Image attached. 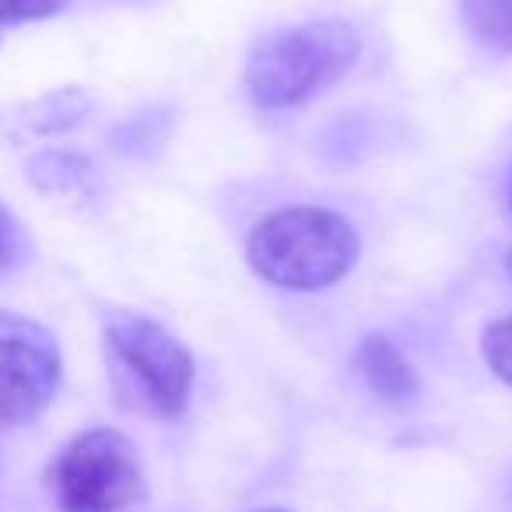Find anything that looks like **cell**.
<instances>
[{"label": "cell", "mask_w": 512, "mask_h": 512, "mask_svg": "<svg viewBox=\"0 0 512 512\" xmlns=\"http://www.w3.org/2000/svg\"><path fill=\"white\" fill-rule=\"evenodd\" d=\"M362 242L348 218L327 207H281L256 221L246 256L256 278L285 292H320L355 267Z\"/></svg>", "instance_id": "1"}, {"label": "cell", "mask_w": 512, "mask_h": 512, "mask_svg": "<svg viewBox=\"0 0 512 512\" xmlns=\"http://www.w3.org/2000/svg\"><path fill=\"white\" fill-rule=\"evenodd\" d=\"M362 39L348 22H306L256 39L246 60L249 99L260 109H292L355 67Z\"/></svg>", "instance_id": "2"}, {"label": "cell", "mask_w": 512, "mask_h": 512, "mask_svg": "<svg viewBox=\"0 0 512 512\" xmlns=\"http://www.w3.org/2000/svg\"><path fill=\"white\" fill-rule=\"evenodd\" d=\"M60 512H127L144 498V470L127 435L88 428L60 449L50 470Z\"/></svg>", "instance_id": "3"}, {"label": "cell", "mask_w": 512, "mask_h": 512, "mask_svg": "<svg viewBox=\"0 0 512 512\" xmlns=\"http://www.w3.org/2000/svg\"><path fill=\"white\" fill-rule=\"evenodd\" d=\"M113 365L127 372L144 407L158 418H183L193 390V358L162 323L141 313H120L106 323Z\"/></svg>", "instance_id": "4"}, {"label": "cell", "mask_w": 512, "mask_h": 512, "mask_svg": "<svg viewBox=\"0 0 512 512\" xmlns=\"http://www.w3.org/2000/svg\"><path fill=\"white\" fill-rule=\"evenodd\" d=\"M60 376L57 337L22 313H0V425L36 421L57 397Z\"/></svg>", "instance_id": "5"}, {"label": "cell", "mask_w": 512, "mask_h": 512, "mask_svg": "<svg viewBox=\"0 0 512 512\" xmlns=\"http://www.w3.org/2000/svg\"><path fill=\"white\" fill-rule=\"evenodd\" d=\"M355 372L365 383V390L376 393L383 404L404 407L414 404L421 393V379L414 372V365L407 362L404 351L386 334L362 337V344L355 351Z\"/></svg>", "instance_id": "6"}, {"label": "cell", "mask_w": 512, "mask_h": 512, "mask_svg": "<svg viewBox=\"0 0 512 512\" xmlns=\"http://www.w3.org/2000/svg\"><path fill=\"white\" fill-rule=\"evenodd\" d=\"M463 25L498 53H512V0H460Z\"/></svg>", "instance_id": "7"}, {"label": "cell", "mask_w": 512, "mask_h": 512, "mask_svg": "<svg viewBox=\"0 0 512 512\" xmlns=\"http://www.w3.org/2000/svg\"><path fill=\"white\" fill-rule=\"evenodd\" d=\"M32 179L46 193H85L92 183V165L78 155H43L32 165Z\"/></svg>", "instance_id": "8"}, {"label": "cell", "mask_w": 512, "mask_h": 512, "mask_svg": "<svg viewBox=\"0 0 512 512\" xmlns=\"http://www.w3.org/2000/svg\"><path fill=\"white\" fill-rule=\"evenodd\" d=\"M481 355H484V362H488V369L495 372L502 383L512 386V313L488 323V330H484V337H481Z\"/></svg>", "instance_id": "9"}, {"label": "cell", "mask_w": 512, "mask_h": 512, "mask_svg": "<svg viewBox=\"0 0 512 512\" xmlns=\"http://www.w3.org/2000/svg\"><path fill=\"white\" fill-rule=\"evenodd\" d=\"M67 8V0H0V29L11 25H29L53 18Z\"/></svg>", "instance_id": "10"}, {"label": "cell", "mask_w": 512, "mask_h": 512, "mask_svg": "<svg viewBox=\"0 0 512 512\" xmlns=\"http://www.w3.org/2000/svg\"><path fill=\"white\" fill-rule=\"evenodd\" d=\"M22 256V228H18L15 214L0 204V271H8Z\"/></svg>", "instance_id": "11"}, {"label": "cell", "mask_w": 512, "mask_h": 512, "mask_svg": "<svg viewBox=\"0 0 512 512\" xmlns=\"http://www.w3.org/2000/svg\"><path fill=\"white\" fill-rule=\"evenodd\" d=\"M505 271H509V278H512V249L505 253Z\"/></svg>", "instance_id": "12"}, {"label": "cell", "mask_w": 512, "mask_h": 512, "mask_svg": "<svg viewBox=\"0 0 512 512\" xmlns=\"http://www.w3.org/2000/svg\"><path fill=\"white\" fill-rule=\"evenodd\" d=\"M256 512H285V509H256Z\"/></svg>", "instance_id": "13"}, {"label": "cell", "mask_w": 512, "mask_h": 512, "mask_svg": "<svg viewBox=\"0 0 512 512\" xmlns=\"http://www.w3.org/2000/svg\"><path fill=\"white\" fill-rule=\"evenodd\" d=\"M509 207H512V183H509Z\"/></svg>", "instance_id": "14"}]
</instances>
